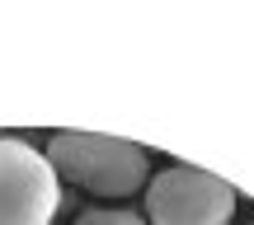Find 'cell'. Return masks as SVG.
<instances>
[{"instance_id": "cell-2", "label": "cell", "mask_w": 254, "mask_h": 225, "mask_svg": "<svg viewBox=\"0 0 254 225\" xmlns=\"http://www.w3.org/2000/svg\"><path fill=\"white\" fill-rule=\"evenodd\" d=\"M151 225H226L236 216V188L193 164H170L141 188Z\"/></svg>"}, {"instance_id": "cell-1", "label": "cell", "mask_w": 254, "mask_h": 225, "mask_svg": "<svg viewBox=\"0 0 254 225\" xmlns=\"http://www.w3.org/2000/svg\"><path fill=\"white\" fill-rule=\"evenodd\" d=\"M47 164L90 197H132L151 179V160L141 145L99 132H57L47 141Z\"/></svg>"}, {"instance_id": "cell-3", "label": "cell", "mask_w": 254, "mask_h": 225, "mask_svg": "<svg viewBox=\"0 0 254 225\" xmlns=\"http://www.w3.org/2000/svg\"><path fill=\"white\" fill-rule=\"evenodd\" d=\"M62 188L47 164L19 136H0V225H52Z\"/></svg>"}, {"instance_id": "cell-4", "label": "cell", "mask_w": 254, "mask_h": 225, "mask_svg": "<svg viewBox=\"0 0 254 225\" xmlns=\"http://www.w3.org/2000/svg\"><path fill=\"white\" fill-rule=\"evenodd\" d=\"M75 225H146L136 211H123V207H90L75 216Z\"/></svg>"}]
</instances>
